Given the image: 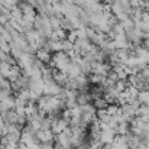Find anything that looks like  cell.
Instances as JSON below:
<instances>
[{
	"mask_svg": "<svg viewBox=\"0 0 149 149\" xmlns=\"http://www.w3.org/2000/svg\"><path fill=\"white\" fill-rule=\"evenodd\" d=\"M61 91H62V87L58 86L54 80H51V81H44V96H51V97H54V96H58Z\"/></svg>",
	"mask_w": 149,
	"mask_h": 149,
	"instance_id": "obj_1",
	"label": "cell"
},
{
	"mask_svg": "<svg viewBox=\"0 0 149 149\" xmlns=\"http://www.w3.org/2000/svg\"><path fill=\"white\" fill-rule=\"evenodd\" d=\"M35 138H36L38 143H54L55 135L52 133L51 129H48V130H39V132H36Z\"/></svg>",
	"mask_w": 149,
	"mask_h": 149,
	"instance_id": "obj_2",
	"label": "cell"
},
{
	"mask_svg": "<svg viewBox=\"0 0 149 149\" xmlns=\"http://www.w3.org/2000/svg\"><path fill=\"white\" fill-rule=\"evenodd\" d=\"M114 136H116L114 130H113V129H107V130L100 132L99 141L103 143V145H111V143H113V141H114Z\"/></svg>",
	"mask_w": 149,
	"mask_h": 149,
	"instance_id": "obj_3",
	"label": "cell"
},
{
	"mask_svg": "<svg viewBox=\"0 0 149 149\" xmlns=\"http://www.w3.org/2000/svg\"><path fill=\"white\" fill-rule=\"evenodd\" d=\"M54 145H56V146H61V148L64 149H70L71 148V142H70V136H67V135H64V133H59V135H56L55 136V139H54Z\"/></svg>",
	"mask_w": 149,
	"mask_h": 149,
	"instance_id": "obj_4",
	"label": "cell"
},
{
	"mask_svg": "<svg viewBox=\"0 0 149 149\" xmlns=\"http://www.w3.org/2000/svg\"><path fill=\"white\" fill-rule=\"evenodd\" d=\"M28 90H31L32 93H35V94L39 96V97L44 96V80H39V81H31Z\"/></svg>",
	"mask_w": 149,
	"mask_h": 149,
	"instance_id": "obj_5",
	"label": "cell"
},
{
	"mask_svg": "<svg viewBox=\"0 0 149 149\" xmlns=\"http://www.w3.org/2000/svg\"><path fill=\"white\" fill-rule=\"evenodd\" d=\"M35 58H36L38 61H41L42 64L48 65L49 61H51V58H52V54L48 52V51H45V49H38L35 52Z\"/></svg>",
	"mask_w": 149,
	"mask_h": 149,
	"instance_id": "obj_6",
	"label": "cell"
},
{
	"mask_svg": "<svg viewBox=\"0 0 149 149\" xmlns=\"http://www.w3.org/2000/svg\"><path fill=\"white\" fill-rule=\"evenodd\" d=\"M91 101V96L88 94V91H78L77 93V99H75V103L78 106H86Z\"/></svg>",
	"mask_w": 149,
	"mask_h": 149,
	"instance_id": "obj_7",
	"label": "cell"
},
{
	"mask_svg": "<svg viewBox=\"0 0 149 149\" xmlns=\"http://www.w3.org/2000/svg\"><path fill=\"white\" fill-rule=\"evenodd\" d=\"M116 135H120V136H125L129 130H130V125L129 122H123V123H119L116 129H113Z\"/></svg>",
	"mask_w": 149,
	"mask_h": 149,
	"instance_id": "obj_8",
	"label": "cell"
},
{
	"mask_svg": "<svg viewBox=\"0 0 149 149\" xmlns=\"http://www.w3.org/2000/svg\"><path fill=\"white\" fill-rule=\"evenodd\" d=\"M135 117H143V119L149 120V106H142L141 104L138 107L136 113H135Z\"/></svg>",
	"mask_w": 149,
	"mask_h": 149,
	"instance_id": "obj_9",
	"label": "cell"
},
{
	"mask_svg": "<svg viewBox=\"0 0 149 149\" xmlns=\"http://www.w3.org/2000/svg\"><path fill=\"white\" fill-rule=\"evenodd\" d=\"M119 23L122 25V28H123L125 33H127V32H130V31H133V29H135V23H133V20H132L130 17H127V19H125V20L119 22Z\"/></svg>",
	"mask_w": 149,
	"mask_h": 149,
	"instance_id": "obj_10",
	"label": "cell"
},
{
	"mask_svg": "<svg viewBox=\"0 0 149 149\" xmlns=\"http://www.w3.org/2000/svg\"><path fill=\"white\" fill-rule=\"evenodd\" d=\"M138 101L142 106H149V90H142L138 94Z\"/></svg>",
	"mask_w": 149,
	"mask_h": 149,
	"instance_id": "obj_11",
	"label": "cell"
},
{
	"mask_svg": "<svg viewBox=\"0 0 149 149\" xmlns=\"http://www.w3.org/2000/svg\"><path fill=\"white\" fill-rule=\"evenodd\" d=\"M10 68H12V65L9 62H0V75L7 80L9 72H10Z\"/></svg>",
	"mask_w": 149,
	"mask_h": 149,
	"instance_id": "obj_12",
	"label": "cell"
},
{
	"mask_svg": "<svg viewBox=\"0 0 149 149\" xmlns=\"http://www.w3.org/2000/svg\"><path fill=\"white\" fill-rule=\"evenodd\" d=\"M96 119L99 122H107L109 120V114H107L106 109H96Z\"/></svg>",
	"mask_w": 149,
	"mask_h": 149,
	"instance_id": "obj_13",
	"label": "cell"
},
{
	"mask_svg": "<svg viewBox=\"0 0 149 149\" xmlns=\"http://www.w3.org/2000/svg\"><path fill=\"white\" fill-rule=\"evenodd\" d=\"M49 23H51V28L52 31H56L61 28V19H58L56 16H51L49 17Z\"/></svg>",
	"mask_w": 149,
	"mask_h": 149,
	"instance_id": "obj_14",
	"label": "cell"
},
{
	"mask_svg": "<svg viewBox=\"0 0 149 149\" xmlns=\"http://www.w3.org/2000/svg\"><path fill=\"white\" fill-rule=\"evenodd\" d=\"M74 49V44L72 42H70V41H62V52L64 54H68V52H71V51Z\"/></svg>",
	"mask_w": 149,
	"mask_h": 149,
	"instance_id": "obj_15",
	"label": "cell"
},
{
	"mask_svg": "<svg viewBox=\"0 0 149 149\" xmlns=\"http://www.w3.org/2000/svg\"><path fill=\"white\" fill-rule=\"evenodd\" d=\"M117 109H119V106L114 103V104H107V107H106V111H107V114L109 116H116V113H117Z\"/></svg>",
	"mask_w": 149,
	"mask_h": 149,
	"instance_id": "obj_16",
	"label": "cell"
},
{
	"mask_svg": "<svg viewBox=\"0 0 149 149\" xmlns=\"http://www.w3.org/2000/svg\"><path fill=\"white\" fill-rule=\"evenodd\" d=\"M93 106H94L96 109H106V107H107V103H106V100L101 97V99L93 100Z\"/></svg>",
	"mask_w": 149,
	"mask_h": 149,
	"instance_id": "obj_17",
	"label": "cell"
},
{
	"mask_svg": "<svg viewBox=\"0 0 149 149\" xmlns=\"http://www.w3.org/2000/svg\"><path fill=\"white\" fill-rule=\"evenodd\" d=\"M67 41H70V42H72V44L77 41V33H75V31L68 32V35H67Z\"/></svg>",
	"mask_w": 149,
	"mask_h": 149,
	"instance_id": "obj_18",
	"label": "cell"
},
{
	"mask_svg": "<svg viewBox=\"0 0 149 149\" xmlns=\"http://www.w3.org/2000/svg\"><path fill=\"white\" fill-rule=\"evenodd\" d=\"M141 20L149 25V12H143V13H142V17H141Z\"/></svg>",
	"mask_w": 149,
	"mask_h": 149,
	"instance_id": "obj_19",
	"label": "cell"
},
{
	"mask_svg": "<svg viewBox=\"0 0 149 149\" xmlns=\"http://www.w3.org/2000/svg\"><path fill=\"white\" fill-rule=\"evenodd\" d=\"M129 3H130L132 9H136V7H139V4H141V0H129Z\"/></svg>",
	"mask_w": 149,
	"mask_h": 149,
	"instance_id": "obj_20",
	"label": "cell"
},
{
	"mask_svg": "<svg viewBox=\"0 0 149 149\" xmlns=\"http://www.w3.org/2000/svg\"><path fill=\"white\" fill-rule=\"evenodd\" d=\"M41 149H55L54 143H41Z\"/></svg>",
	"mask_w": 149,
	"mask_h": 149,
	"instance_id": "obj_21",
	"label": "cell"
},
{
	"mask_svg": "<svg viewBox=\"0 0 149 149\" xmlns=\"http://www.w3.org/2000/svg\"><path fill=\"white\" fill-rule=\"evenodd\" d=\"M3 146H4V149H17V145H13V143H6Z\"/></svg>",
	"mask_w": 149,
	"mask_h": 149,
	"instance_id": "obj_22",
	"label": "cell"
},
{
	"mask_svg": "<svg viewBox=\"0 0 149 149\" xmlns=\"http://www.w3.org/2000/svg\"><path fill=\"white\" fill-rule=\"evenodd\" d=\"M17 149H29V148H28L25 143H20V142H19V143H17Z\"/></svg>",
	"mask_w": 149,
	"mask_h": 149,
	"instance_id": "obj_23",
	"label": "cell"
},
{
	"mask_svg": "<svg viewBox=\"0 0 149 149\" xmlns=\"http://www.w3.org/2000/svg\"><path fill=\"white\" fill-rule=\"evenodd\" d=\"M55 149H64V148H61V146H56V145H55Z\"/></svg>",
	"mask_w": 149,
	"mask_h": 149,
	"instance_id": "obj_24",
	"label": "cell"
},
{
	"mask_svg": "<svg viewBox=\"0 0 149 149\" xmlns=\"http://www.w3.org/2000/svg\"><path fill=\"white\" fill-rule=\"evenodd\" d=\"M141 1H143V3H149V0H141Z\"/></svg>",
	"mask_w": 149,
	"mask_h": 149,
	"instance_id": "obj_25",
	"label": "cell"
}]
</instances>
